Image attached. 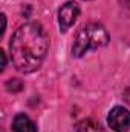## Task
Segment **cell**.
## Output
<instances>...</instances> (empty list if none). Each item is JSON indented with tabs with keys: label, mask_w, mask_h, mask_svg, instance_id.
Masks as SVG:
<instances>
[{
	"label": "cell",
	"mask_w": 130,
	"mask_h": 132,
	"mask_svg": "<svg viewBox=\"0 0 130 132\" xmlns=\"http://www.w3.org/2000/svg\"><path fill=\"white\" fill-rule=\"evenodd\" d=\"M123 98L130 104V86L129 88H126V91H124V94H123Z\"/></svg>",
	"instance_id": "ba28073f"
},
{
	"label": "cell",
	"mask_w": 130,
	"mask_h": 132,
	"mask_svg": "<svg viewBox=\"0 0 130 132\" xmlns=\"http://www.w3.org/2000/svg\"><path fill=\"white\" fill-rule=\"evenodd\" d=\"M22 88H23V83H22V80H18V78H12V80L6 81V89H8L9 92H20Z\"/></svg>",
	"instance_id": "52a82bcc"
},
{
	"label": "cell",
	"mask_w": 130,
	"mask_h": 132,
	"mask_svg": "<svg viewBox=\"0 0 130 132\" xmlns=\"http://www.w3.org/2000/svg\"><path fill=\"white\" fill-rule=\"evenodd\" d=\"M73 132H106V131L98 121L90 120V118H84V120H81L75 125Z\"/></svg>",
	"instance_id": "8992f818"
},
{
	"label": "cell",
	"mask_w": 130,
	"mask_h": 132,
	"mask_svg": "<svg viewBox=\"0 0 130 132\" xmlns=\"http://www.w3.org/2000/svg\"><path fill=\"white\" fill-rule=\"evenodd\" d=\"M109 42H110L109 32L103 25L99 23L84 25L75 34L73 45H72V55L80 59L89 51H95V49L107 46Z\"/></svg>",
	"instance_id": "7a4b0ae2"
},
{
	"label": "cell",
	"mask_w": 130,
	"mask_h": 132,
	"mask_svg": "<svg viewBox=\"0 0 130 132\" xmlns=\"http://www.w3.org/2000/svg\"><path fill=\"white\" fill-rule=\"evenodd\" d=\"M86 2H87V0H86Z\"/></svg>",
	"instance_id": "30bf717a"
},
{
	"label": "cell",
	"mask_w": 130,
	"mask_h": 132,
	"mask_svg": "<svg viewBox=\"0 0 130 132\" xmlns=\"http://www.w3.org/2000/svg\"><path fill=\"white\" fill-rule=\"evenodd\" d=\"M12 132H37V125L26 114H17L12 120Z\"/></svg>",
	"instance_id": "5b68a950"
},
{
	"label": "cell",
	"mask_w": 130,
	"mask_h": 132,
	"mask_svg": "<svg viewBox=\"0 0 130 132\" xmlns=\"http://www.w3.org/2000/svg\"><path fill=\"white\" fill-rule=\"evenodd\" d=\"M80 12H81V9H80L78 3H75V2H66L58 9V25H60L61 32H66L70 26H73V23L80 17Z\"/></svg>",
	"instance_id": "277c9868"
},
{
	"label": "cell",
	"mask_w": 130,
	"mask_h": 132,
	"mask_svg": "<svg viewBox=\"0 0 130 132\" xmlns=\"http://www.w3.org/2000/svg\"><path fill=\"white\" fill-rule=\"evenodd\" d=\"M49 49V37L38 22L22 25L11 37L9 52L14 68L22 74H31L43 65Z\"/></svg>",
	"instance_id": "6da1fadb"
},
{
	"label": "cell",
	"mask_w": 130,
	"mask_h": 132,
	"mask_svg": "<svg viewBox=\"0 0 130 132\" xmlns=\"http://www.w3.org/2000/svg\"><path fill=\"white\" fill-rule=\"evenodd\" d=\"M0 55H2V71H3L5 66H6V57H5V52H3V51L0 52Z\"/></svg>",
	"instance_id": "9c48e42d"
},
{
	"label": "cell",
	"mask_w": 130,
	"mask_h": 132,
	"mask_svg": "<svg viewBox=\"0 0 130 132\" xmlns=\"http://www.w3.org/2000/svg\"><path fill=\"white\" fill-rule=\"evenodd\" d=\"M107 123L115 132H127L130 129V111L124 106H115L109 112Z\"/></svg>",
	"instance_id": "3957f363"
}]
</instances>
